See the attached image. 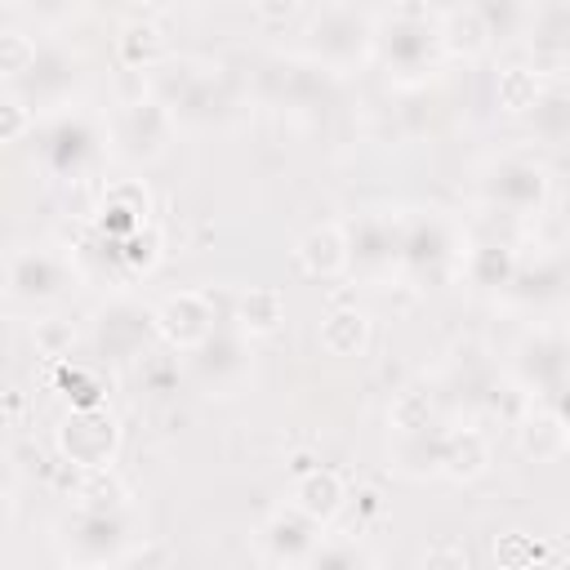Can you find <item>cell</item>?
Returning a JSON list of instances; mask_svg holds the SVG:
<instances>
[{
  "label": "cell",
  "instance_id": "6da1fadb",
  "mask_svg": "<svg viewBox=\"0 0 570 570\" xmlns=\"http://www.w3.org/2000/svg\"><path fill=\"white\" fill-rule=\"evenodd\" d=\"M138 521L125 499H80L58 525V557L71 566H120L134 557Z\"/></svg>",
  "mask_w": 570,
  "mask_h": 570
},
{
  "label": "cell",
  "instance_id": "7a4b0ae2",
  "mask_svg": "<svg viewBox=\"0 0 570 570\" xmlns=\"http://www.w3.org/2000/svg\"><path fill=\"white\" fill-rule=\"evenodd\" d=\"M374 53L387 67L392 80L401 85H419L428 80L441 58H445V40H441V22L423 18V13H396L383 27H374Z\"/></svg>",
  "mask_w": 570,
  "mask_h": 570
},
{
  "label": "cell",
  "instance_id": "3957f363",
  "mask_svg": "<svg viewBox=\"0 0 570 570\" xmlns=\"http://www.w3.org/2000/svg\"><path fill=\"white\" fill-rule=\"evenodd\" d=\"M174 129H178V116L156 98V94H138V98H125L111 120H107V138H111V151L129 165H151L169 151L174 142Z\"/></svg>",
  "mask_w": 570,
  "mask_h": 570
},
{
  "label": "cell",
  "instance_id": "277c9868",
  "mask_svg": "<svg viewBox=\"0 0 570 570\" xmlns=\"http://www.w3.org/2000/svg\"><path fill=\"white\" fill-rule=\"evenodd\" d=\"M303 49H307V58L321 62L325 71H347V67H356L365 53H374V22H370L356 4H325V9L307 22Z\"/></svg>",
  "mask_w": 570,
  "mask_h": 570
},
{
  "label": "cell",
  "instance_id": "5b68a950",
  "mask_svg": "<svg viewBox=\"0 0 570 570\" xmlns=\"http://www.w3.org/2000/svg\"><path fill=\"white\" fill-rule=\"evenodd\" d=\"M548 169L530 156H499L481 169L476 178V196L485 209H499L508 218H525V214H539L548 205Z\"/></svg>",
  "mask_w": 570,
  "mask_h": 570
},
{
  "label": "cell",
  "instance_id": "8992f818",
  "mask_svg": "<svg viewBox=\"0 0 570 570\" xmlns=\"http://www.w3.org/2000/svg\"><path fill=\"white\" fill-rule=\"evenodd\" d=\"M36 142H40V165L53 174V178H85V174H94L98 165H102V156L111 151V138H107V129H98L94 120H85V116H53L40 134H36Z\"/></svg>",
  "mask_w": 570,
  "mask_h": 570
},
{
  "label": "cell",
  "instance_id": "52a82bcc",
  "mask_svg": "<svg viewBox=\"0 0 570 570\" xmlns=\"http://www.w3.org/2000/svg\"><path fill=\"white\" fill-rule=\"evenodd\" d=\"M463 258V236L459 227L428 209V214H401V272L419 276V281H441L445 272H454Z\"/></svg>",
  "mask_w": 570,
  "mask_h": 570
},
{
  "label": "cell",
  "instance_id": "ba28073f",
  "mask_svg": "<svg viewBox=\"0 0 570 570\" xmlns=\"http://www.w3.org/2000/svg\"><path fill=\"white\" fill-rule=\"evenodd\" d=\"M71 263L49 245H18L4 267V289L13 307H49L71 289Z\"/></svg>",
  "mask_w": 570,
  "mask_h": 570
},
{
  "label": "cell",
  "instance_id": "9c48e42d",
  "mask_svg": "<svg viewBox=\"0 0 570 570\" xmlns=\"http://www.w3.org/2000/svg\"><path fill=\"white\" fill-rule=\"evenodd\" d=\"M58 454L71 463V468H85V472H102L116 463V450H120V423L116 414L98 401V405H76L62 423H58Z\"/></svg>",
  "mask_w": 570,
  "mask_h": 570
},
{
  "label": "cell",
  "instance_id": "30bf717a",
  "mask_svg": "<svg viewBox=\"0 0 570 570\" xmlns=\"http://www.w3.org/2000/svg\"><path fill=\"white\" fill-rule=\"evenodd\" d=\"M347 272L365 281H387L392 272H401V214H361L356 223H347Z\"/></svg>",
  "mask_w": 570,
  "mask_h": 570
},
{
  "label": "cell",
  "instance_id": "8fae6325",
  "mask_svg": "<svg viewBox=\"0 0 570 570\" xmlns=\"http://www.w3.org/2000/svg\"><path fill=\"white\" fill-rule=\"evenodd\" d=\"M191 370H196V379H200L205 392H218V396L236 392V387L249 379V370H254L249 334H245V330H240V334L214 330V334L191 352Z\"/></svg>",
  "mask_w": 570,
  "mask_h": 570
},
{
  "label": "cell",
  "instance_id": "7c38bea8",
  "mask_svg": "<svg viewBox=\"0 0 570 570\" xmlns=\"http://www.w3.org/2000/svg\"><path fill=\"white\" fill-rule=\"evenodd\" d=\"M321 521L307 517L303 508H276L263 530H258V548H263V561L272 566H312V552L321 543Z\"/></svg>",
  "mask_w": 570,
  "mask_h": 570
},
{
  "label": "cell",
  "instance_id": "4fadbf2b",
  "mask_svg": "<svg viewBox=\"0 0 570 570\" xmlns=\"http://www.w3.org/2000/svg\"><path fill=\"white\" fill-rule=\"evenodd\" d=\"M214 330H218V307H214V298H209L205 289L169 294V298L156 307V334H160L169 347L196 352Z\"/></svg>",
  "mask_w": 570,
  "mask_h": 570
},
{
  "label": "cell",
  "instance_id": "5bb4252c",
  "mask_svg": "<svg viewBox=\"0 0 570 570\" xmlns=\"http://www.w3.org/2000/svg\"><path fill=\"white\" fill-rule=\"evenodd\" d=\"M76 85H80V58L67 53L62 45H45V49L36 53L31 71H27L22 80H13L9 89L22 94V98L40 111V107H62Z\"/></svg>",
  "mask_w": 570,
  "mask_h": 570
},
{
  "label": "cell",
  "instance_id": "9a60e30c",
  "mask_svg": "<svg viewBox=\"0 0 570 570\" xmlns=\"http://www.w3.org/2000/svg\"><path fill=\"white\" fill-rule=\"evenodd\" d=\"M517 374L534 392H557L570 379V343L561 334H530L517 347Z\"/></svg>",
  "mask_w": 570,
  "mask_h": 570
},
{
  "label": "cell",
  "instance_id": "2e32d148",
  "mask_svg": "<svg viewBox=\"0 0 570 570\" xmlns=\"http://www.w3.org/2000/svg\"><path fill=\"white\" fill-rule=\"evenodd\" d=\"M156 330V312H142V307H134V303H111V307H102L98 312V321H94V343L107 352V356H134L142 343H147V334Z\"/></svg>",
  "mask_w": 570,
  "mask_h": 570
},
{
  "label": "cell",
  "instance_id": "e0dca14e",
  "mask_svg": "<svg viewBox=\"0 0 570 570\" xmlns=\"http://www.w3.org/2000/svg\"><path fill=\"white\" fill-rule=\"evenodd\" d=\"M294 254H298V267H303L307 276L334 281V276H343V272L352 267L347 227H338V223H316V227L303 232V240H298Z\"/></svg>",
  "mask_w": 570,
  "mask_h": 570
},
{
  "label": "cell",
  "instance_id": "ac0fdd59",
  "mask_svg": "<svg viewBox=\"0 0 570 570\" xmlns=\"http://www.w3.org/2000/svg\"><path fill=\"white\" fill-rule=\"evenodd\" d=\"M147 209H151L147 187H142L138 178H120V183H111V187L102 191V205H98L102 218H98V227H102L107 240H120V236L147 227Z\"/></svg>",
  "mask_w": 570,
  "mask_h": 570
},
{
  "label": "cell",
  "instance_id": "d6986e66",
  "mask_svg": "<svg viewBox=\"0 0 570 570\" xmlns=\"http://www.w3.org/2000/svg\"><path fill=\"white\" fill-rule=\"evenodd\" d=\"M459 272H463V276H468V285H476V289H508V285H512V276H517V254H512V245H508V240L485 236V240L463 245Z\"/></svg>",
  "mask_w": 570,
  "mask_h": 570
},
{
  "label": "cell",
  "instance_id": "ffe728a7",
  "mask_svg": "<svg viewBox=\"0 0 570 570\" xmlns=\"http://www.w3.org/2000/svg\"><path fill=\"white\" fill-rule=\"evenodd\" d=\"M289 503L303 508L307 517H316L321 525H330L347 503V485L334 468H307V472H298V481L289 490Z\"/></svg>",
  "mask_w": 570,
  "mask_h": 570
},
{
  "label": "cell",
  "instance_id": "44dd1931",
  "mask_svg": "<svg viewBox=\"0 0 570 570\" xmlns=\"http://www.w3.org/2000/svg\"><path fill=\"white\" fill-rule=\"evenodd\" d=\"M517 445H521L525 459H534V463H552V459H561V454L570 450V423H566L552 405H539V410H530V414L521 419V428H517Z\"/></svg>",
  "mask_w": 570,
  "mask_h": 570
},
{
  "label": "cell",
  "instance_id": "7402d4cb",
  "mask_svg": "<svg viewBox=\"0 0 570 570\" xmlns=\"http://www.w3.org/2000/svg\"><path fill=\"white\" fill-rule=\"evenodd\" d=\"M525 36H530V49L539 62H548V67L570 62V0H552V4L534 9Z\"/></svg>",
  "mask_w": 570,
  "mask_h": 570
},
{
  "label": "cell",
  "instance_id": "603a6c76",
  "mask_svg": "<svg viewBox=\"0 0 570 570\" xmlns=\"http://www.w3.org/2000/svg\"><path fill=\"white\" fill-rule=\"evenodd\" d=\"M445 441H450V432H441V428L396 432V450H392L396 472H405V476H436L445 468Z\"/></svg>",
  "mask_w": 570,
  "mask_h": 570
},
{
  "label": "cell",
  "instance_id": "cb8c5ba5",
  "mask_svg": "<svg viewBox=\"0 0 570 570\" xmlns=\"http://www.w3.org/2000/svg\"><path fill=\"white\" fill-rule=\"evenodd\" d=\"M321 352L325 356H338V361H352L365 352L370 343V316L361 307H334L325 321H321Z\"/></svg>",
  "mask_w": 570,
  "mask_h": 570
},
{
  "label": "cell",
  "instance_id": "d4e9b609",
  "mask_svg": "<svg viewBox=\"0 0 570 570\" xmlns=\"http://www.w3.org/2000/svg\"><path fill=\"white\" fill-rule=\"evenodd\" d=\"M116 53H120V62L129 71H156L165 62V36H160V27L151 18H134L116 36Z\"/></svg>",
  "mask_w": 570,
  "mask_h": 570
},
{
  "label": "cell",
  "instance_id": "484cf974",
  "mask_svg": "<svg viewBox=\"0 0 570 570\" xmlns=\"http://www.w3.org/2000/svg\"><path fill=\"white\" fill-rule=\"evenodd\" d=\"M485 468H490V441L476 428H454L445 441V468L441 472L454 481H476Z\"/></svg>",
  "mask_w": 570,
  "mask_h": 570
},
{
  "label": "cell",
  "instance_id": "4316f807",
  "mask_svg": "<svg viewBox=\"0 0 570 570\" xmlns=\"http://www.w3.org/2000/svg\"><path fill=\"white\" fill-rule=\"evenodd\" d=\"M472 9L485 22L490 45H508V40L525 36V27L534 18V4L530 0H472Z\"/></svg>",
  "mask_w": 570,
  "mask_h": 570
},
{
  "label": "cell",
  "instance_id": "83f0119b",
  "mask_svg": "<svg viewBox=\"0 0 570 570\" xmlns=\"http://www.w3.org/2000/svg\"><path fill=\"white\" fill-rule=\"evenodd\" d=\"M281 321H285V298H281L276 289H263V285H258V289L240 294V303H236V325H240L249 338L276 334Z\"/></svg>",
  "mask_w": 570,
  "mask_h": 570
},
{
  "label": "cell",
  "instance_id": "f1b7e54d",
  "mask_svg": "<svg viewBox=\"0 0 570 570\" xmlns=\"http://www.w3.org/2000/svg\"><path fill=\"white\" fill-rule=\"evenodd\" d=\"M566 285H570V267H566L561 258H543V263L530 267V272L517 267L508 294H517L521 303H548V298H557Z\"/></svg>",
  "mask_w": 570,
  "mask_h": 570
},
{
  "label": "cell",
  "instance_id": "f546056e",
  "mask_svg": "<svg viewBox=\"0 0 570 570\" xmlns=\"http://www.w3.org/2000/svg\"><path fill=\"white\" fill-rule=\"evenodd\" d=\"M494 98H499L503 111H512V116H530V111L539 107V98H543V80H539L534 67H508V71H499Z\"/></svg>",
  "mask_w": 570,
  "mask_h": 570
},
{
  "label": "cell",
  "instance_id": "4dcf8cb0",
  "mask_svg": "<svg viewBox=\"0 0 570 570\" xmlns=\"http://www.w3.org/2000/svg\"><path fill=\"white\" fill-rule=\"evenodd\" d=\"M441 40H445V53H463V58H472V53L490 49L485 22L476 18V9H472V4H468V9H454V13H445V18H441Z\"/></svg>",
  "mask_w": 570,
  "mask_h": 570
},
{
  "label": "cell",
  "instance_id": "1f68e13d",
  "mask_svg": "<svg viewBox=\"0 0 570 570\" xmlns=\"http://www.w3.org/2000/svg\"><path fill=\"white\" fill-rule=\"evenodd\" d=\"M392 428H396V432H423V428H436L432 396H428V392H401L396 405H392Z\"/></svg>",
  "mask_w": 570,
  "mask_h": 570
},
{
  "label": "cell",
  "instance_id": "d6a6232c",
  "mask_svg": "<svg viewBox=\"0 0 570 570\" xmlns=\"http://www.w3.org/2000/svg\"><path fill=\"white\" fill-rule=\"evenodd\" d=\"M36 53H40V45H36L31 36H22V31H4V62H0V71H4V85L22 80V76L31 71Z\"/></svg>",
  "mask_w": 570,
  "mask_h": 570
},
{
  "label": "cell",
  "instance_id": "836d02e7",
  "mask_svg": "<svg viewBox=\"0 0 570 570\" xmlns=\"http://www.w3.org/2000/svg\"><path fill=\"white\" fill-rule=\"evenodd\" d=\"M0 116H4V129H0V138L4 142H22L27 134H36V107L22 98V94H4V102H0Z\"/></svg>",
  "mask_w": 570,
  "mask_h": 570
},
{
  "label": "cell",
  "instance_id": "e575fe53",
  "mask_svg": "<svg viewBox=\"0 0 570 570\" xmlns=\"http://www.w3.org/2000/svg\"><path fill=\"white\" fill-rule=\"evenodd\" d=\"M374 557L365 552V548H356V543H316V552H312V566H370Z\"/></svg>",
  "mask_w": 570,
  "mask_h": 570
},
{
  "label": "cell",
  "instance_id": "d590c367",
  "mask_svg": "<svg viewBox=\"0 0 570 570\" xmlns=\"http://www.w3.org/2000/svg\"><path fill=\"white\" fill-rule=\"evenodd\" d=\"M22 4H27V13H31V18H40V22L58 27V22H67L71 13H80V4H85V0H22Z\"/></svg>",
  "mask_w": 570,
  "mask_h": 570
},
{
  "label": "cell",
  "instance_id": "8d00e7d4",
  "mask_svg": "<svg viewBox=\"0 0 570 570\" xmlns=\"http://www.w3.org/2000/svg\"><path fill=\"white\" fill-rule=\"evenodd\" d=\"M298 9H303V0H254L258 22H267V27H285Z\"/></svg>",
  "mask_w": 570,
  "mask_h": 570
},
{
  "label": "cell",
  "instance_id": "74e56055",
  "mask_svg": "<svg viewBox=\"0 0 570 570\" xmlns=\"http://www.w3.org/2000/svg\"><path fill=\"white\" fill-rule=\"evenodd\" d=\"M552 396H557V401H552V410H557V414H561V419L570 423V379H566V383H561V387H557Z\"/></svg>",
  "mask_w": 570,
  "mask_h": 570
}]
</instances>
